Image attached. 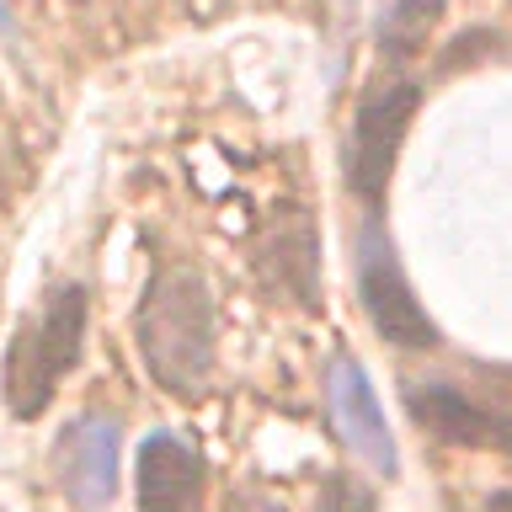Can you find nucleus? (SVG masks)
I'll return each instance as SVG.
<instances>
[{
	"instance_id": "obj_4",
	"label": "nucleus",
	"mask_w": 512,
	"mask_h": 512,
	"mask_svg": "<svg viewBox=\"0 0 512 512\" xmlns=\"http://www.w3.org/2000/svg\"><path fill=\"white\" fill-rule=\"evenodd\" d=\"M358 299L379 342H390L400 352L438 347V326L422 310V299H416L406 267L395 262V246L379 235V224H368L363 246H358Z\"/></svg>"
},
{
	"instance_id": "obj_5",
	"label": "nucleus",
	"mask_w": 512,
	"mask_h": 512,
	"mask_svg": "<svg viewBox=\"0 0 512 512\" xmlns=\"http://www.w3.org/2000/svg\"><path fill=\"white\" fill-rule=\"evenodd\" d=\"M326 411H331V427L336 438H342L352 454H358L374 475L395 480L400 475V448H395V432L384 422V406L374 395V379H368V368L342 352V358H331L326 368Z\"/></svg>"
},
{
	"instance_id": "obj_8",
	"label": "nucleus",
	"mask_w": 512,
	"mask_h": 512,
	"mask_svg": "<svg viewBox=\"0 0 512 512\" xmlns=\"http://www.w3.org/2000/svg\"><path fill=\"white\" fill-rule=\"evenodd\" d=\"M406 406H411V416L432 432V438H443V443H454V448L512 454V422H507V416L491 411V406H480V400H470L464 390H454L448 379L411 384Z\"/></svg>"
},
{
	"instance_id": "obj_1",
	"label": "nucleus",
	"mask_w": 512,
	"mask_h": 512,
	"mask_svg": "<svg viewBox=\"0 0 512 512\" xmlns=\"http://www.w3.org/2000/svg\"><path fill=\"white\" fill-rule=\"evenodd\" d=\"M134 342L150 374L166 395H203L208 374H214V342H219V320H214V294H208L198 267H160L139 294L134 310Z\"/></svg>"
},
{
	"instance_id": "obj_10",
	"label": "nucleus",
	"mask_w": 512,
	"mask_h": 512,
	"mask_svg": "<svg viewBox=\"0 0 512 512\" xmlns=\"http://www.w3.org/2000/svg\"><path fill=\"white\" fill-rule=\"evenodd\" d=\"M320 512H374V496H368L358 480L336 475L331 486H326V496H320Z\"/></svg>"
},
{
	"instance_id": "obj_7",
	"label": "nucleus",
	"mask_w": 512,
	"mask_h": 512,
	"mask_svg": "<svg viewBox=\"0 0 512 512\" xmlns=\"http://www.w3.org/2000/svg\"><path fill=\"white\" fill-rule=\"evenodd\" d=\"M118 454L123 438L107 416H75L54 443V475L75 507H107L118 496Z\"/></svg>"
},
{
	"instance_id": "obj_6",
	"label": "nucleus",
	"mask_w": 512,
	"mask_h": 512,
	"mask_svg": "<svg viewBox=\"0 0 512 512\" xmlns=\"http://www.w3.org/2000/svg\"><path fill=\"white\" fill-rule=\"evenodd\" d=\"M134 502L139 512H208L203 454L182 432H150L134 454Z\"/></svg>"
},
{
	"instance_id": "obj_11",
	"label": "nucleus",
	"mask_w": 512,
	"mask_h": 512,
	"mask_svg": "<svg viewBox=\"0 0 512 512\" xmlns=\"http://www.w3.org/2000/svg\"><path fill=\"white\" fill-rule=\"evenodd\" d=\"M486 512H512V491H496L491 502H486Z\"/></svg>"
},
{
	"instance_id": "obj_12",
	"label": "nucleus",
	"mask_w": 512,
	"mask_h": 512,
	"mask_svg": "<svg viewBox=\"0 0 512 512\" xmlns=\"http://www.w3.org/2000/svg\"><path fill=\"white\" fill-rule=\"evenodd\" d=\"M0 32H11V6L0 0Z\"/></svg>"
},
{
	"instance_id": "obj_9",
	"label": "nucleus",
	"mask_w": 512,
	"mask_h": 512,
	"mask_svg": "<svg viewBox=\"0 0 512 512\" xmlns=\"http://www.w3.org/2000/svg\"><path fill=\"white\" fill-rule=\"evenodd\" d=\"M438 11H443V0H395L390 16L379 22V38H384V48H390L395 59L416 54V48L427 43L432 22H438Z\"/></svg>"
},
{
	"instance_id": "obj_2",
	"label": "nucleus",
	"mask_w": 512,
	"mask_h": 512,
	"mask_svg": "<svg viewBox=\"0 0 512 512\" xmlns=\"http://www.w3.org/2000/svg\"><path fill=\"white\" fill-rule=\"evenodd\" d=\"M86 326H91L86 283H59L11 331L6 363H0V395H6L16 422H38L54 406L59 384L75 374L80 352H86Z\"/></svg>"
},
{
	"instance_id": "obj_3",
	"label": "nucleus",
	"mask_w": 512,
	"mask_h": 512,
	"mask_svg": "<svg viewBox=\"0 0 512 512\" xmlns=\"http://www.w3.org/2000/svg\"><path fill=\"white\" fill-rule=\"evenodd\" d=\"M416 102L422 91L411 80H379L368 86V96L352 112V128H347V187L358 203H384L390 192V176H395V160H400V144H406V128L416 118Z\"/></svg>"
}]
</instances>
